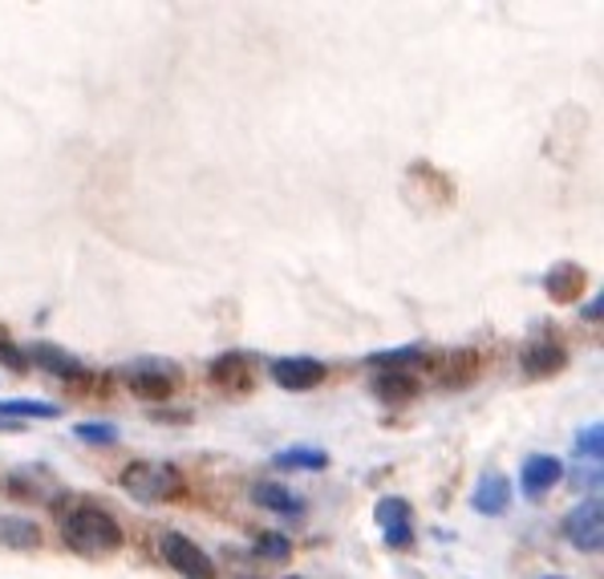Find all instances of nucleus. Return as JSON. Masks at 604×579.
<instances>
[{
  "instance_id": "nucleus-22",
  "label": "nucleus",
  "mask_w": 604,
  "mask_h": 579,
  "mask_svg": "<svg viewBox=\"0 0 604 579\" xmlns=\"http://www.w3.org/2000/svg\"><path fill=\"white\" fill-rule=\"evenodd\" d=\"M260 555H264V559H288V555H293V543L284 540V535H276V531H269V535H260Z\"/></svg>"
},
{
  "instance_id": "nucleus-3",
  "label": "nucleus",
  "mask_w": 604,
  "mask_h": 579,
  "mask_svg": "<svg viewBox=\"0 0 604 579\" xmlns=\"http://www.w3.org/2000/svg\"><path fill=\"white\" fill-rule=\"evenodd\" d=\"M159 552H162V559H167V567H171V571H179L183 579H215V559L203 552L195 540L179 535V531L162 535Z\"/></svg>"
},
{
  "instance_id": "nucleus-11",
  "label": "nucleus",
  "mask_w": 604,
  "mask_h": 579,
  "mask_svg": "<svg viewBox=\"0 0 604 579\" xmlns=\"http://www.w3.org/2000/svg\"><path fill=\"white\" fill-rule=\"evenodd\" d=\"M520 364H524L527 378H551V373H560L568 364V352L556 340H539V345H527Z\"/></svg>"
},
{
  "instance_id": "nucleus-14",
  "label": "nucleus",
  "mask_w": 604,
  "mask_h": 579,
  "mask_svg": "<svg viewBox=\"0 0 604 579\" xmlns=\"http://www.w3.org/2000/svg\"><path fill=\"white\" fill-rule=\"evenodd\" d=\"M252 499L264 507V511H276V514H300L305 511V499L300 495H293L284 483H260L252 490Z\"/></svg>"
},
{
  "instance_id": "nucleus-2",
  "label": "nucleus",
  "mask_w": 604,
  "mask_h": 579,
  "mask_svg": "<svg viewBox=\"0 0 604 579\" xmlns=\"http://www.w3.org/2000/svg\"><path fill=\"white\" fill-rule=\"evenodd\" d=\"M122 490L138 502H150V507H159V502H171L183 490V478H179L175 466H167V462H130L126 471H122Z\"/></svg>"
},
{
  "instance_id": "nucleus-4",
  "label": "nucleus",
  "mask_w": 604,
  "mask_h": 579,
  "mask_svg": "<svg viewBox=\"0 0 604 579\" xmlns=\"http://www.w3.org/2000/svg\"><path fill=\"white\" fill-rule=\"evenodd\" d=\"M565 535L572 540V547H580L584 555H596L604 547V502L584 499L580 507H572L565 519Z\"/></svg>"
},
{
  "instance_id": "nucleus-6",
  "label": "nucleus",
  "mask_w": 604,
  "mask_h": 579,
  "mask_svg": "<svg viewBox=\"0 0 604 579\" xmlns=\"http://www.w3.org/2000/svg\"><path fill=\"white\" fill-rule=\"evenodd\" d=\"M324 378H329L324 361H312V357H281V361H272V381L288 393H309Z\"/></svg>"
},
{
  "instance_id": "nucleus-15",
  "label": "nucleus",
  "mask_w": 604,
  "mask_h": 579,
  "mask_svg": "<svg viewBox=\"0 0 604 579\" xmlns=\"http://www.w3.org/2000/svg\"><path fill=\"white\" fill-rule=\"evenodd\" d=\"M276 466H281V471H324V466H329V454H324V450H312V445H293V450H281V454H276Z\"/></svg>"
},
{
  "instance_id": "nucleus-18",
  "label": "nucleus",
  "mask_w": 604,
  "mask_h": 579,
  "mask_svg": "<svg viewBox=\"0 0 604 579\" xmlns=\"http://www.w3.org/2000/svg\"><path fill=\"white\" fill-rule=\"evenodd\" d=\"M73 438L90 445H110L118 442V426H106V421H78L73 426Z\"/></svg>"
},
{
  "instance_id": "nucleus-25",
  "label": "nucleus",
  "mask_w": 604,
  "mask_h": 579,
  "mask_svg": "<svg viewBox=\"0 0 604 579\" xmlns=\"http://www.w3.org/2000/svg\"><path fill=\"white\" fill-rule=\"evenodd\" d=\"M544 579H565V576H544Z\"/></svg>"
},
{
  "instance_id": "nucleus-17",
  "label": "nucleus",
  "mask_w": 604,
  "mask_h": 579,
  "mask_svg": "<svg viewBox=\"0 0 604 579\" xmlns=\"http://www.w3.org/2000/svg\"><path fill=\"white\" fill-rule=\"evenodd\" d=\"M0 414H16V418H61V405L16 397V402H0Z\"/></svg>"
},
{
  "instance_id": "nucleus-20",
  "label": "nucleus",
  "mask_w": 604,
  "mask_h": 579,
  "mask_svg": "<svg viewBox=\"0 0 604 579\" xmlns=\"http://www.w3.org/2000/svg\"><path fill=\"white\" fill-rule=\"evenodd\" d=\"M422 361V349H390V352H374L365 357V364H377V369H398V364Z\"/></svg>"
},
{
  "instance_id": "nucleus-13",
  "label": "nucleus",
  "mask_w": 604,
  "mask_h": 579,
  "mask_svg": "<svg viewBox=\"0 0 604 579\" xmlns=\"http://www.w3.org/2000/svg\"><path fill=\"white\" fill-rule=\"evenodd\" d=\"M0 547L13 552H37L41 547V526L21 514H0Z\"/></svg>"
},
{
  "instance_id": "nucleus-5",
  "label": "nucleus",
  "mask_w": 604,
  "mask_h": 579,
  "mask_svg": "<svg viewBox=\"0 0 604 579\" xmlns=\"http://www.w3.org/2000/svg\"><path fill=\"white\" fill-rule=\"evenodd\" d=\"M374 519H377V531H381V540H386V547H390V552H406V547L414 543L410 502H406L402 495H386V499H377Z\"/></svg>"
},
{
  "instance_id": "nucleus-10",
  "label": "nucleus",
  "mask_w": 604,
  "mask_h": 579,
  "mask_svg": "<svg viewBox=\"0 0 604 579\" xmlns=\"http://www.w3.org/2000/svg\"><path fill=\"white\" fill-rule=\"evenodd\" d=\"M544 288H548V297L556 300V304H572V300H580V288H584V268L572 264V259H560V264L544 276Z\"/></svg>"
},
{
  "instance_id": "nucleus-9",
  "label": "nucleus",
  "mask_w": 604,
  "mask_h": 579,
  "mask_svg": "<svg viewBox=\"0 0 604 579\" xmlns=\"http://www.w3.org/2000/svg\"><path fill=\"white\" fill-rule=\"evenodd\" d=\"M29 352H33L29 361H37L45 373H54V378H61V381H86L90 378V369H86L73 352L57 349V345H33Z\"/></svg>"
},
{
  "instance_id": "nucleus-21",
  "label": "nucleus",
  "mask_w": 604,
  "mask_h": 579,
  "mask_svg": "<svg viewBox=\"0 0 604 579\" xmlns=\"http://www.w3.org/2000/svg\"><path fill=\"white\" fill-rule=\"evenodd\" d=\"M240 369H243V357L240 352H228V357H219V361L212 364V381H236V385H243Z\"/></svg>"
},
{
  "instance_id": "nucleus-23",
  "label": "nucleus",
  "mask_w": 604,
  "mask_h": 579,
  "mask_svg": "<svg viewBox=\"0 0 604 579\" xmlns=\"http://www.w3.org/2000/svg\"><path fill=\"white\" fill-rule=\"evenodd\" d=\"M0 364H9L13 373H25V369H29V352L16 349L13 340L4 337V333H0Z\"/></svg>"
},
{
  "instance_id": "nucleus-7",
  "label": "nucleus",
  "mask_w": 604,
  "mask_h": 579,
  "mask_svg": "<svg viewBox=\"0 0 604 579\" xmlns=\"http://www.w3.org/2000/svg\"><path fill=\"white\" fill-rule=\"evenodd\" d=\"M126 385L138 397H150V402H167L175 393V369L159 361H143L135 369H126Z\"/></svg>"
},
{
  "instance_id": "nucleus-8",
  "label": "nucleus",
  "mask_w": 604,
  "mask_h": 579,
  "mask_svg": "<svg viewBox=\"0 0 604 579\" xmlns=\"http://www.w3.org/2000/svg\"><path fill=\"white\" fill-rule=\"evenodd\" d=\"M560 478H565V462L551 459V454H532L520 466V490H524L527 499H544Z\"/></svg>"
},
{
  "instance_id": "nucleus-24",
  "label": "nucleus",
  "mask_w": 604,
  "mask_h": 579,
  "mask_svg": "<svg viewBox=\"0 0 604 579\" xmlns=\"http://www.w3.org/2000/svg\"><path fill=\"white\" fill-rule=\"evenodd\" d=\"M601 309H604V297H592L589 304H584V321H601Z\"/></svg>"
},
{
  "instance_id": "nucleus-19",
  "label": "nucleus",
  "mask_w": 604,
  "mask_h": 579,
  "mask_svg": "<svg viewBox=\"0 0 604 579\" xmlns=\"http://www.w3.org/2000/svg\"><path fill=\"white\" fill-rule=\"evenodd\" d=\"M601 450H604V426H589V430H580L577 433V454L580 459H601Z\"/></svg>"
},
{
  "instance_id": "nucleus-16",
  "label": "nucleus",
  "mask_w": 604,
  "mask_h": 579,
  "mask_svg": "<svg viewBox=\"0 0 604 579\" xmlns=\"http://www.w3.org/2000/svg\"><path fill=\"white\" fill-rule=\"evenodd\" d=\"M374 393L381 402H406V397H414L418 393V381L410 373H381L374 381Z\"/></svg>"
},
{
  "instance_id": "nucleus-1",
  "label": "nucleus",
  "mask_w": 604,
  "mask_h": 579,
  "mask_svg": "<svg viewBox=\"0 0 604 579\" xmlns=\"http://www.w3.org/2000/svg\"><path fill=\"white\" fill-rule=\"evenodd\" d=\"M61 540L78 555H86V559H106V555L122 552V526L102 507H78V511L66 514Z\"/></svg>"
},
{
  "instance_id": "nucleus-26",
  "label": "nucleus",
  "mask_w": 604,
  "mask_h": 579,
  "mask_svg": "<svg viewBox=\"0 0 604 579\" xmlns=\"http://www.w3.org/2000/svg\"><path fill=\"white\" fill-rule=\"evenodd\" d=\"M288 579H300V576H288Z\"/></svg>"
},
{
  "instance_id": "nucleus-12",
  "label": "nucleus",
  "mask_w": 604,
  "mask_h": 579,
  "mask_svg": "<svg viewBox=\"0 0 604 579\" xmlns=\"http://www.w3.org/2000/svg\"><path fill=\"white\" fill-rule=\"evenodd\" d=\"M511 502V483L503 474H483L479 483H475V495H470V507L479 514H499L508 511Z\"/></svg>"
}]
</instances>
